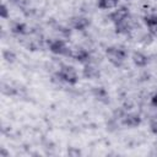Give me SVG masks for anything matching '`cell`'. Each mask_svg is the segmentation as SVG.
<instances>
[{
  "instance_id": "9c48e42d",
  "label": "cell",
  "mask_w": 157,
  "mask_h": 157,
  "mask_svg": "<svg viewBox=\"0 0 157 157\" xmlns=\"http://www.w3.org/2000/svg\"><path fill=\"white\" fill-rule=\"evenodd\" d=\"M132 61H134V64H135L136 66L144 67V66L147 65L148 58H147V55H145V54L141 53V52H134V54H132Z\"/></svg>"
},
{
  "instance_id": "8992f818",
  "label": "cell",
  "mask_w": 157,
  "mask_h": 157,
  "mask_svg": "<svg viewBox=\"0 0 157 157\" xmlns=\"http://www.w3.org/2000/svg\"><path fill=\"white\" fill-rule=\"evenodd\" d=\"M71 26L74 29L85 31L90 26V20L85 16H75L71 18Z\"/></svg>"
},
{
  "instance_id": "277c9868",
  "label": "cell",
  "mask_w": 157,
  "mask_h": 157,
  "mask_svg": "<svg viewBox=\"0 0 157 157\" xmlns=\"http://www.w3.org/2000/svg\"><path fill=\"white\" fill-rule=\"evenodd\" d=\"M130 16V11L126 6H120V7H115V10L113 12L109 13V20L117 25L119 22H123L125 20H128Z\"/></svg>"
},
{
  "instance_id": "2e32d148",
  "label": "cell",
  "mask_w": 157,
  "mask_h": 157,
  "mask_svg": "<svg viewBox=\"0 0 157 157\" xmlns=\"http://www.w3.org/2000/svg\"><path fill=\"white\" fill-rule=\"evenodd\" d=\"M150 130L152 131V134L157 135V120L156 119H152L150 121Z\"/></svg>"
},
{
  "instance_id": "7a4b0ae2",
  "label": "cell",
  "mask_w": 157,
  "mask_h": 157,
  "mask_svg": "<svg viewBox=\"0 0 157 157\" xmlns=\"http://www.w3.org/2000/svg\"><path fill=\"white\" fill-rule=\"evenodd\" d=\"M58 76L61 81L69 83V85H76L77 81H78V75H77V71L70 66V65H64L59 69L58 71Z\"/></svg>"
},
{
  "instance_id": "4fadbf2b",
  "label": "cell",
  "mask_w": 157,
  "mask_h": 157,
  "mask_svg": "<svg viewBox=\"0 0 157 157\" xmlns=\"http://www.w3.org/2000/svg\"><path fill=\"white\" fill-rule=\"evenodd\" d=\"M11 31H12L15 34H26V32H27V27H26L25 23L17 22V23H15V25L12 26Z\"/></svg>"
},
{
  "instance_id": "e0dca14e",
  "label": "cell",
  "mask_w": 157,
  "mask_h": 157,
  "mask_svg": "<svg viewBox=\"0 0 157 157\" xmlns=\"http://www.w3.org/2000/svg\"><path fill=\"white\" fill-rule=\"evenodd\" d=\"M151 103H152L153 107H157V93L152 96V98H151Z\"/></svg>"
},
{
  "instance_id": "5bb4252c",
  "label": "cell",
  "mask_w": 157,
  "mask_h": 157,
  "mask_svg": "<svg viewBox=\"0 0 157 157\" xmlns=\"http://www.w3.org/2000/svg\"><path fill=\"white\" fill-rule=\"evenodd\" d=\"M2 56H4V59H5L7 63H13V61H15V59H16L15 53H13V52H11V50H4Z\"/></svg>"
},
{
  "instance_id": "7c38bea8",
  "label": "cell",
  "mask_w": 157,
  "mask_h": 157,
  "mask_svg": "<svg viewBox=\"0 0 157 157\" xmlns=\"http://www.w3.org/2000/svg\"><path fill=\"white\" fill-rule=\"evenodd\" d=\"M131 29V25L129 22V20H125L123 22H119L115 25V32L119 34H128Z\"/></svg>"
},
{
  "instance_id": "9a60e30c",
  "label": "cell",
  "mask_w": 157,
  "mask_h": 157,
  "mask_svg": "<svg viewBox=\"0 0 157 157\" xmlns=\"http://www.w3.org/2000/svg\"><path fill=\"white\" fill-rule=\"evenodd\" d=\"M9 16H10V11H9L7 6L5 4H1V6H0V17L1 18H9Z\"/></svg>"
},
{
  "instance_id": "3957f363",
  "label": "cell",
  "mask_w": 157,
  "mask_h": 157,
  "mask_svg": "<svg viewBox=\"0 0 157 157\" xmlns=\"http://www.w3.org/2000/svg\"><path fill=\"white\" fill-rule=\"evenodd\" d=\"M49 50L55 55L71 56V49L66 45V43L61 39H55L49 44Z\"/></svg>"
},
{
  "instance_id": "8fae6325",
  "label": "cell",
  "mask_w": 157,
  "mask_h": 157,
  "mask_svg": "<svg viewBox=\"0 0 157 157\" xmlns=\"http://www.w3.org/2000/svg\"><path fill=\"white\" fill-rule=\"evenodd\" d=\"M119 0H98L97 6L101 10H110V9H115L118 7Z\"/></svg>"
},
{
  "instance_id": "30bf717a",
  "label": "cell",
  "mask_w": 157,
  "mask_h": 157,
  "mask_svg": "<svg viewBox=\"0 0 157 157\" xmlns=\"http://www.w3.org/2000/svg\"><path fill=\"white\" fill-rule=\"evenodd\" d=\"M82 74L86 78H90V80H96L97 77H99V70L92 65H85Z\"/></svg>"
},
{
  "instance_id": "5b68a950",
  "label": "cell",
  "mask_w": 157,
  "mask_h": 157,
  "mask_svg": "<svg viewBox=\"0 0 157 157\" xmlns=\"http://www.w3.org/2000/svg\"><path fill=\"white\" fill-rule=\"evenodd\" d=\"M121 121L128 128H137L141 124V117L135 113H129V114L123 115Z\"/></svg>"
},
{
  "instance_id": "52a82bcc",
  "label": "cell",
  "mask_w": 157,
  "mask_h": 157,
  "mask_svg": "<svg viewBox=\"0 0 157 157\" xmlns=\"http://www.w3.org/2000/svg\"><path fill=\"white\" fill-rule=\"evenodd\" d=\"M71 58H74L75 60L80 61V63L86 64V63H88L91 55H90V53L86 49H83V48H76V49H74L71 52Z\"/></svg>"
},
{
  "instance_id": "ac0fdd59",
  "label": "cell",
  "mask_w": 157,
  "mask_h": 157,
  "mask_svg": "<svg viewBox=\"0 0 157 157\" xmlns=\"http://www.w3.org/2000/svg\"><path fill=\"white\" fill-rule=\"evenodd\" d=\"M0 156H7V152H6V151L2 148V150H1V153H0Z\"/></svg>"
},
{
  "instance_id": "ba28073f",
  "label": "cell",
  "mask_w": 157,
  "mask_h": 157,
  "mask_svg": "<svg viewBox=\"0 0 157 157\" xmlns=\"http://www.w3.org/2000/svg\"><path fill=\"white\" fill-rule=\"evenodd\" d=\"M144 22L148 28V32L152 36H157V16L156 15H148L144 17Z\"/></svg>"
},
{
  "instance_id": "6da1fadb",
  "label": "cell",
  "mask_w": 157,
  "mask_h": 157,
  "mask_svg": "<svg viewBox=\"0 0 157 157\" xmlns=\"http://www.w3.org/2000/svg\"><path fill=\"white\" fill-rule=\"evenodd\" d=\"M105 55L109 63L113 64L114 66H121L128 56L126 52L123 48H118V47H108L105 50Z\"/></svg>"
}]
</instances>
